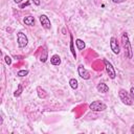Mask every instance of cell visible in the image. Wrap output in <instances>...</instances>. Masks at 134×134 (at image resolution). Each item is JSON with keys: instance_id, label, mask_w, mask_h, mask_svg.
I'll use <instances>...</instances> for the list:
<instances>
[{"instance_id": "20", "label": "cell", "mask_w": 134, "mask_h": 134, "mask_svg": "<svg viewBox=\"0 0 134 134\" xmlns=\"http://www.w3.org/2000/svg\"><path fill=\"white\" fill-rule=\"evenodd\" d=\"M113 3H116V4H119V3H122V2H125L126 0H111Z\"/></svg>"}, {"instance_id": "2", "label": "cell", "mask_w": 134, "mask_h": 134, "mask_svg": "<svg viewBox=\"0 0 134 134\" xmlns=\"http://www.w3.org/2000/svg\"><path fill=\"white\" fill-rule=\"evenodd\" d=\"M118 96L120 98V100L122 102V104L127 105V106H131L133 104V98L131 93H129L128 91H126L125 89H119L118 91Z\"/></svg>"}, {"instance_id": "17", "label": "cell", "mask_w": 134, "mask_h": 134, "mask_svg": "<svg viewBox=\"0 0 134 134\" xmlns=\"http://www.w3.org/2000/svg\"><path fill=\"white\" fill-rule=\"evenodd\" d=\"M77 84H79V83H77V81H76L75 79H70V81H69V85H70V87H71L72 89L75 90V89L77 88V86H79Z\"/></svg>"}, {"instance_id": "10", "label": "cell", "mask_w": 134, "mask_h": 134, "mask_svg": "<svg viewBox=\"0 0 134 134\" xmlns=\"http://www.w3.org/2000/svg\"><path fill=\"white\" fill-rule=\"evenodd\" d=\"M23 22H24L25 25L34 26V25H35V18H34L32 16H26V17H24Z\"/></svg>"}, {"instance_id": "3", "label": "cell", "mask_w": 134, "mask_h": 134, "mask_svg": "<svg viewBox=\"0 0 134 134\" xmlns=\"http://www.w3.org/2000/svg\"><path fill=\"white\" fill-rule=\"evenodd\" d=\"M89 109L94 111V112H100L107 109V105L104 104L100 100H93L90 105H89Z\"/></svg>"}, {"instance_id": "16", "label": "cell", "mask_w": 134, "mask_h": 134, "mask_svg": "<svg viewBox=\"0 0 134 134\" xmlns=\"http://www.w3.org/2000/svg\"><path fill=\"white\" fill-rule=\"evenodd\" d=\"M47 59H48L47 50H45V49L43 48V54H41V57H40V61H41L42 63H45V62L47 61Z\"/></svg>"}, {"instance_id": "24", "label": "cell", "mask_w": 134, "mask_h": 134, "mask_svg": "<svg viewBox=\"0 0 134 134\" xmlns=\"http://www.w3.org/2000/svg\"><path fill=\"white\" fill-rule=\"evenodd\" d=\"M130 132H131L132 134H134V125L131 127V129H130Z\"/></svg>"}, {"instance_id": "23", "label": "cell", "mask_w": 134, "mask_h": 134, "mask_svg": "<svg viewBox=\"0 0 134 134\" xmlns=\"http://www.w3.org/2000/svg\"><path fill=\"white\" fill-rule=\"evenodd\" d=\"M26 5H29V2H26L25 4H20V8H23V7H25Z\"/></svg>"}, {"instance_id": "19", "label": "cell", "mask_w": 134, "mask_h": 134, "mask_svg": "<svg viewBox=\"0 0 134 134\" xmlns=\"http://www.w3.org/2000/svg\"><path fill=\"white\" fill-rule=\"evenodd\" d=\"M5 63L7 64V65H10L12 64V58L10 57H8V55H5Z\"/></svg>"}, {"instance_id": "1", "label": "cell", "mask_w": 134, "mask_h": 134, "mask_svg": "<svg viewBox=\"0 0 134 134\" xmlns=\"http://www.w3.org/2000/svg\"><path fill=\"white\" fill-rule=\"evenodd\" d=\"M121 45L124 47V51H125V55L128 59H132L133 57V50H132V46L129 40V36L127 32H122L121 34Z\"/></svg>"}, {"instance_id": "13", "label": "cell", "mask_w": 134, "mask_h": 134, "mask_svg": "<svg viewBox=\"0 0 134 134\" xmlns=\"http://www.w3.org/2000/svg\"><path fill=\"white\" fill-rule=\"evenodd\" d=\"M37 93H38V96H39L40 98H45V97L47 96L46 91H45L43 88H41V87H38V88H37Z\"/></svg>"}, {"instance_id": "22", "label": "cell", "mask_w": 134, "mask_h": 134, "mask_svg": "<svg viewBox=\"0 0 134 134\" xmlns=\"http://www.w3.org/2000/svg\"><path fill=\"white\" fill-rule=\"evenodd\" d=\"M35 5H40V0H31Z\"/></svg>"}, {"instance_id": "12", "label": "cell", "mask_w": 134, "mask_h": 134, "mask_svg": "<svg viewBox=\"0 0 134 134\" xmlns=\"http://www.w3.org/2000/svg\"><path fill=\"white\" fill-rule=\"evenodd\" d=\"M75 45H76V48L79 50H83L86 47V44H85V42L82 39H76L75 40Z\"/></svg>"}, {"instance_id": "4", "label": "cell", "mask_w": 134, "mask_h": 134, "mask_svg": "<svg viewBox=\"0 0 134 134\" xmlns=\"http://www.w3.org/2000/svg\"><path fill=\"white\" fill-rule=\"evenodd\" d=\"M104 64H105V68H106V72H107V74L109 75L110 79L114 80V79L116 77V71H115L113 65H112L108 60H106V59H104Z\"/></svg>"}, {"instance_id": "11", "label": "cell", "mask_w": 134, "mask_h": 134, "mask_svg": "<svg viewBox=\"0 0 134 134\" xmlns=\"http://www.w3.org/2000/svg\"><path fill=\"white\" fill-rule=\"evenodd\" d=\"M50 63L54 66H58L61 64V58L58 55V54H53L51 58H50Z\"/></svg>"}, {"instance_id": "8", "label": "cell", "mask_w": 134, "mask_h": 134, "mask_svg": "<svg viewBox=\"0 0 134 134\" xmlns=\"http://www.w3.org/2000/svg\"><path fill=\"white\" fill-rule=\"evenodd\" d=\"M77 72H79V75H80L82 79H84V80H89V79H90V73H89V71H88L83 65H79V67H77Z\"/></svg>"}, {"instance_id": "25", "label": "cell", "mask_w": 134, "mask_h": 134, "mask_svg": "<svg viewBox=\"0 0 134 134\" xmlns=\"http://www.w3.org/2000/svg\"><path fill=\"white\" fill-rule=\"evenodd\" d=\"M14 1H15L16 3H21V2L23 1V0H14Z\"/></svg>"}, {"instance_id": "6", "label": "cell", "mask_w": 134, "mask_h": 134, "mask_svg": "<svg viewBox=\"0 0 134 134\" xmlns=\"http://www.w3.org/2000/svg\"><path fill=\"white\" fill-rule=\"evenodd\" d=\"M110 48L113 51V53H115V54H118L120 52L119 44H118L116 38H114V37H111V39H110Z\"/></svg>"}, {"instance_id": "18", "label": "cell", "mask_w": 134, "mask_h": 134, "mask_svg": "<svg viewBox=\"0 0 134 134\" xmlns=\"http://www.w3.org/2000/svg\"><path fill=\"white\" fill-rule=\"evenodd\" d=\"M27 74H28V70H27V69H22V70H19V71L17 72V75H18L19 77L26 76Z\"/></svg>"}, {"instance_id": "9", "label": "cell", "mask_w": 134, "mask_h": 134, "mask_svg": "<svg viewBox=\"0 0 134 134\" xmlns=\"http://www.w3.org/2000/svg\"><path fill=\"white\" fill-rule=\"evenodd\" d=\"M96 90H97L98 92H100V93H107V92L109 91V87H108L107 84H105L104 82H102V83H98V84H97Z\"/></svg>"}, {"instance_id": "7", "label": "cell", "mask_w": 134, "mask_h": 134, "mask_svg": "<svg viewBox=\"0 0 134 134\" xmlns=\"http://www.w3.org/2000/svg\"><path fill=\"white\" fill-rule=\"evenodd\" d=\"M39 20H40V23H41L42 27H44L45 29H50L51 28L50 20H49V18L46 15H41L39 17Z\"/></svg>"}, {"instance_id": "15", "label": "cell", "mask_w": 134, "mask_h": 134, "mask_svg": "<svg viewBox=\"0 0 134 134\" xmlns=\"http://www.w3.org/2000/svg\"><path fill=\"white\" fill-rule=\"evenodd\" d=\"M23 83H21V84H19L18 85V89L15 91V93H14V96L15 97H18V96H20L21 95V93H22V91H23V85H22Z\"/></svg>"}, {"instance_id": "14", "label": "cell", "mask_w": 134, "mask_h": 134, "mask_svg": "<svg viewBox=\"0 0 134 134\" xmlns=\"http://www.w3.org/2000/svg\"><path fill=\"white\" fill-rule=\"evenodd\" d=\"M70 50L72 52V55L74 59H76V53H75V50H74V47H73V36L70 34Z\"/></svg>"}, {"instance_id": "5", "label": "cell", "mask_w": 134, "mask_h": 134, "mask_svg": "<svg viewBox=\"0 0 134 134\" xmlns=\"http://www.w3.org/2000/svg\"><path fill=\"white\" fill-rule=\"evenodd\" d=\"M17 42H18V46L20 48H24L28 44V38L22 31H18L17 32Z\"/></svg>"}, {"instance_id": "21", "label": "cell", "mask_w": 134, "mask_h": 134, "mask_svg": "<svg viewBox=\"0 0 134 134\" xmlns=\"http://www.w3.org/2000/svg\"><path fill=\"white\" fill-rule=\"evenodd\" d=\"M130 93H131L132 98H133V100H134V87H131V89H130Z\"/></svg>"}]
</instances>
